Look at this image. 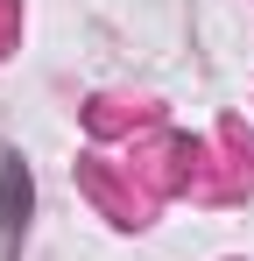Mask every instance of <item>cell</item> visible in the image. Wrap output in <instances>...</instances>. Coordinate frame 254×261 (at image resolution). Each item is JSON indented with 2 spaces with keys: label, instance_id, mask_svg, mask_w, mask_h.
Listing matches in <instances>:
<instances>
[{
  "label": "cell",
  "instance_id": "obj_1",
  "mask_svg": "<svg viewBox=\"0 0 254 261\" xmlns=\"http://www.w3.org/2000/svg\"><path fill=\"white\" fill-rule=\"evenodd\" d=\"M21 212H29V176H21V163L7 155V170H0V233H7V240L21 233Z\"/></svg>",
  "mask_w": 254,
  "mask_h": 261
},
{
  "label": "cell",
  "instance_id": "obj_2",
  "mask_svg": "<svg viewBox=\"0 0 254 261\" xmlns=\"http://www.w3.org/2000/svg\"><path fill=\"white\" fill-rule=\"evenodd\" d=\"M14 36V0H0V43Z\"/></svg>",
  "mask_w": 254,
  "mask_h": 261
}]
</instances>
